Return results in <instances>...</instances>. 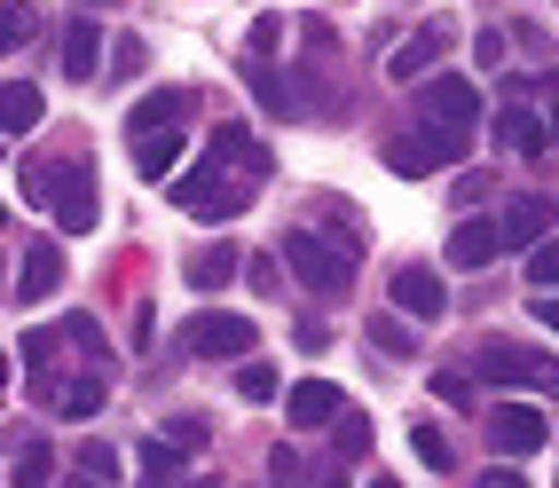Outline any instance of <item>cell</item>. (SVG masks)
Instances as JSON below:
<instances>
[{
	"instance_id": "cell-1",
	"label": "cell",
	"mask_w": 559,
	"mask_h": 488,
	"mask_svg": "<svg viewBox=\"0 0 559 488\" xmlns=\"http://www.w3.org/2000/svg\"><path fill=\"white\" fill-rule=\"evenodd\" d=\"M24 198L32 205H48L56 213V229H71V237H87L95 229V166L71 150V158H40V166H24Z\"/></svg>"
},
{
	"instance_id": "cell-2",
	"label": "cell",
	"mask_w": 559,
	"mask_h": 488,
	"mask_svg": "<svg viewBox=\"0 0 559 488\" xmlns=\"http://www.w3.org/2000/svg\"><path fill=\"white\" fill-rule=\"evenodd\" d=\"M386 174H402V181H418V174H441V166H457L465 158V134L457 127H441V119H418L409 134H394L386 150Z\"/></svg>"
},
{
	"instance_id": "cell-3",
	"label": "cell",
	"mask_w": 559,
	"mask_h": 488,
	"mask_svg": "<svg viewBox=\"0 0 559 488\" xmlns=\"http://www.w3.org/2000/svg\"><path fill=\"white\" fill-rule=\"evenodd\" d=\"M284 269L300 276L316 299H347V284H355V260H347V252H331L316 229H292V237H284Z\"/></svg>"
},
{
	"instance_id": "cell-4",
	"label": "cell",
	"mask_w": 559,
	"mask_h": 488,
	"mask_svg": "<svg viewBox=\"0 0 559 488\" xmlns=\"http://www.w3.org/2000/svg\"><path fill=\"white\" fill-rule=\"evenodd\" d=\"M473 370L489 386H544V394H559V362L544 347H520V340H489V347L473 355Z\"/></svg>"
},
{
	"instance_id": "cell-5",
	"label": "cell",
	"mask_w": 559,
	"mask_h": 488,
	"mask_svg": "<svg viewBox=\"0 0 559 488\" xmlns=\"http://www.w3.org/2000/svg\"><path fill=\"white\" fill-rule=\"evenodd\" d=\"M418 119H441V127L473 134V119H480V87H473V80H457V71H441V80H426V87H418Z\"/></svg>"
},
{
	"instance_id": "cell-6",
	"label": "cell",
	"mask_w": 559,
	"mask_h": 488,
	"mask_svg": "<svg viewBox=\"0 0 559 488\" xmlns=\"http://www.w3.org/2000/svg\"><path fill=\"white\" fill-rule=\"evenodd\" d=\"M489 441L504 449V457H528V449L551 441V418L536 402H504V409H489Z\"/></svg>"
},
{
	"instance_id": "cell-7",
	"label": "cell",
	"mask_w": 559,
	"mask_h": 488,
	"mask_svg": "<svg viewBox=\"0 0 559 488\" xmlns=\"http://www.w3.org/2000/svg\"><path fill=\"white\" fill-rule=\"evenodd\" d=\"M190 355L198 362H245L252 355V323L245 316H198L190 323Z\"/></svg>"
},
{
	"instance_id": "cell-8",
	"label": "cell",
	"mask_w": 559,
	"mask_h": 488,
	"mask_svg": "<svg viewBox=\"0 0 559 488\" xmlns=\"http://www.w3.org/2000/svg\"><path fill=\"white\" fill-rule=\"evenodd\" d=\"M32 394H40L48 418H95V409H103V379H56V370H32Z\"/></svg>"
},
{
	"instance_id": "cell-9",
	"label": "cell",
	"mask_w": 559,
	"mask_h": 488,
	"mask_svg": "<svg viewBox=\"0 0 559 488\" xmlns=\"http://www.w3.org/2000/svg\"><path fill=\"white\" fill-rule=\"evenodd\" d=\"M441 56H450V32H441V24H426V32H409V40L386 56V80H426V71H433Z\"/></svg>"
},
{
	"instance_id": "cell-10",
	"label": "cell",
	"mask_w": 559,
	"mask_h": 488,
	"mask_svg": "<svg viewBox=\"0 0 559 488\" xmlns=\"http://www.w3.org/2000/svg\"><path fill=\"white\" fill-rule=\"evenodd\" d=\"M504 252V221H457L450 229V269H489Z\"/></svg>"
},
{
	"instance_id": "cell-11",
	"label": "cell",
	"mask_w": 559,
	"mask_h": 488,
	"mask_svg": "<svg viewBox=\"0 0 559 488\" xmlns=\"http://www.w3.org/2000/svg\"><path fill=\"white\" fill-rule=\"evenodd\" d=\"M394 308H402V316H426V323H433L441 308H450V284H441L433 269H394Z\"/></svg>"
},
{
	"instance_id": "cell-12",
	"label": "cell",
	"mask_w": 559,
	"mask_h": 488,
	"mask_svg": "<svg viewBox=\"0 0 559 488\" xmlns=\"http://www.w3.org/2000/svg\"><path fill=\"white\" fill-rule=\"evenodd\" d=\"M63 284V252L56 245H24V276H16V308H40V299Z\"/></svg>"
},
{
	"instance_id": "cell-13",
	"label": "cell",
	"mask_w": 559,
	"mask_h": 488,
	"mask_svg": "<svg viewBox=\"0 0 559 488\" xmlns=\"http://www.w3.org/2000/svg\"><path fill=\"white\" fill-rule=\"evenodd\" d=\"M284 409H292V426H331V418H340V386H331V379H300V386H292L284 394Z\"/></svg>"
},
{
	"instance_id": "cell-14",
	"label": "cell",
	"mask_w": 559,
	"mask_h": 488,
	"mask_svg": "<svg viewBox=\"0 0 559 488\" xmlns=\"http://www.w3.org/2000/svg\"><path fill=\"white\" fill-rule=\"evenodd\" d=\"M497 142L520 150V158H536V150H551V127L536 119L528 103H504V110H497Z\"/></svg>"
},
{
	"instance_id": "cell-15",
	"label": "cell",
	"mask_w": 559,
	"mask_h": 488,
	"mask_svg": "<svg viewBox=\"0 0 559 488\" xmlns=\"http://www.w3.org/2000/svg\"><path fill=\"white\" fill-rule=\"evenodd\" d=\"M181 150H190V142H181L174 127H158V134H134V174H142V181H174Z\"/></svg>"
},
{
	"instance_id": "cell-16",
	"label": "cell",
	"mask_w": 559,
	"mask_h": 488,
	"mask_svg": "<svg viewBox=\"0 0 559 488\" xmlns=\"http://www.w3.org/2000/svg\"><path fill=\"white\" fill-rule=\"evenodd\" d=\"M103 71V32H95V16H80L63 32V80H95Z\"/></svg>"
},
{
	"instance_id": "cell-17",
	"label": "cell",
	"mask_w": 559,
	"mask_h": 488,
	"mask_svg": "<svg viewBox=\"0 0 559 488\" xmlns=\"http://www.w3.org/2000/svg\"><path fill=\"white\" fill-rule=\"evenodd\" d=\"M551 237V198H512L504 205V245H544Z\"/></svg>"
},
{
	"instance_id": "cell-18",
	"label": "cell",
	"mask_w": 559,
	"mask_h": 488,
	"mask_svg": "<svg viewBox=\"0 0 559 488\" xmlns=\"http://www.w3.org/2000/svg\"><path fill=\"white\" fill-rule=\"evenodd\" d=\"M9 457H16V465H9V488H48V480H56V457H48V441L16 433V441H9Z\"/></svg>"
},
{
	"instance_id": "cell-19",
	"label": "cell",
	"mask_w": 559,
	"mask_h": 488,
	"mask_svg": "<svg viewBox=\"0 0 559 488\" xmlns=\"http://www.w3.org/2000/svg\"><path fill=\"white\" fill-rule=\"evenodd\" d=\"M181 110H190V95L181 87H158V95H142L134 110H127V134H158V127H174Z\"/></svg>"
},
{
	"instance_id": "cell-20",
	"label": "cell",
	"mask_w": 559,
	"mask_h": 488,
	"mask_svg": "<svg viewBox=\"0 0 559 488\" xmlns=\"http://www.w3.org/2000/svg\"><path fill=\"white\" fill-rule=\"evenodd\" d=\"M40 127V87H24V80H9V95H0V134H32Z\"/></svg>"
},
{
	"instance_id": "cell-21",
	"label": "cell",
	"mask_w": 559,
	"mask_h": 488,
	"mask_svg": "<svg viewBox=\"0 0 559 488\" xmlns=\"http://www.w3.org/2000/svg\"><path fill=\"white\" fill-rule=\"evenodd\" d=\"M237 269H245V260H237L229 245H205V252H198V260H190V269H181V276H190L198 291H221V284L237 276Z\"/></svg>"
},
{
	"instance_id": "cell-22",
	"label": "cell",
	"mask_w": 559,
	"mask_h": 488,
	"mask_svg": "<svg viewBox=\"0 0 559 488\" xmlns=\"http://www.w3.org/2000/svg\"><path fill=\"white\" fill-rule=\"evenodd\" d=\"M174 473H181V441H174V433H166V441H142V480L158 488V480H174Z\"/></svg>"
},
{
	"instance_id": "cell-23",
	"label": "cell",
	"mask_w": 559,
	"mask_h": 488,
	"mask_svg": "<svg viewBox=\"0 0 559 488\" xmlns=\"http://www.w3.org/2000/svg\"><path fill=\"white\" fill-rule=\"evenodd\" d=\"M237 394H245V402H276V394H284L276 362H245V370H237Z\"/></svg>"
},
{
	"instance_id": "cell-24",
	"label": "cell",
	"mask_w": 559,
	"mask_h": 488,
	"mask_svg": "<svg viewBox=\"0 0 559 488\" xmlns=\"http://www.w3.org/2000/svg\"><path fill=\"white\" fill-rule=\"evenodd\" d=\"M409 449H418L433 473H450V465H457V457H450V441H441V426H409Z\"/></svg>"
},
{
	"instance_id": "cell-25",
	"label": "cell",
	"mask_w": 559,
	"mask_h": 488,
	"mask_svg": "<svg viewBox=\"0 0 559 488\" xmlns=\"http://www.w3.org/2000/svg\"><path fill=\"white\" fill-rule=\"evenodd\" d=\"M63 347V323H48V331H24V370H48V355Z\"/></svg>"
},
{
	"instance_id": "cell-26",
	"label": "cell",
	"mask_w": 559,
	"mask_h": 488,
	"mask_svg": "<svg viewBox=\"0 0 559 488\" xmlns=\"http://www.w3.org/2000/svg\"><path fill=\"white\" fill-rule=\"evenodd\" d=\"M370 340H379V355H409V347H418V331H402L394 316H379V323H370Z\"/></svg>"
},
{
	"instance_id": "cell-27",
	"label": "cell",
	"mask_w": 559,
	"mask_h": 488,
	"mask_svg": "<svg viewBox=\"0 0 559 488\" xmlns=\"http://www.w3.org/2000/svg\"><path fill=\"white\" fill-rule=\"evenodd\" d=\"M433 394L450 409H473V379H465V370H433Z\"/></svg>"
},
{
	"instance_id": "cell-28",
	"label": "cell",
	"mask_w": 559,
	"mask_h": 488,
	"mask_svg": "<svg viewBox=\"0 0 559 488\" xmlns=\"http://www.w3.org/2000/svg\"><path fill=\"white\" fill-rule=\"evenodd\" d=\"M16 40H32V9H24V0L0 9V48H16Z\"/></svg>"
},
{
	"instance_id": "cell-29",
	"label": "cell",
	"mask_w": 559,
	"mask_h": 488,
	"mask_svg": "<svg viewBox=\"0 0 559 488\" xmlns=\"http://www.w3.org/2000/svg\"><path fill=\"white\" fill-rule=\"evenodd\" d=\"M528 284H559V245H528Z\"/></svg>"
},
{
	"instance_id": "cell-30",
	"label": "cell",
	"mask_w": 559,
	"mask_h": 488,
	"mask_svg": "<svg viewBox=\"0 0 559 488\" xmlns=\"http://www.w3.org/2000/svg\"><path fill=\"white\" fill-rule=\"evenodd\" d=\"M80 473H95V480H119V449L87 441V449H80Z\"/></svg>"
},
{
	"instance_id": "cell-31",
	"label": "cell",
	"mask_w": 559,
	"mask_h": 488,
	"mask_svg": "<svg viewBox=\"0 0 559 488\" xmlns=\"http://www.w3.org/2000/svg\"><path fill=\"white\" fill-rule=\"evenodd\" d=\"M340 449H347V457H362V449H370V418H355V409H347V418H340Z\"/></svg>"
},
{
	"instance_id": "cell-32",
	"label": "cell",
	"mask_w": 559,
	"mask_h": 488,
	"mask_svg": "<svg viewBox=\"0 0 559 488\" xmlns=\"http://www.w3.org/2000/svg\"><path fill=\"white\" fill-rule=\"evenodd\" d=\"M166 433H174V441H181V449H205V418H174V426H166Z\"/></svg>"
},
{
	"instance_id": "cell-33",
	"label": "cell",
	"mask_w": 559,
	"mask_h": 488,
	"mask_svg": "<svg viewBox=\"0 0 559 488\" xmlns=\"http://www.w3.org/2000/svg\"><path fill=\"white\" fill-rule=\"evenodd\" d=\"M473 488H528V480H520V473H512V465H489V473H480V480H473Z\"/></svg>"
},
{
	"instance_id": "cell-34",
	"label": "cell",
	"mask_w": 559,
	"mask_h": 488,
	"mask_svg": "<svg viewBox=\"0 0 559 488\" xmlns=\"http://www.w3.org/2000/svg\"><path fill=\"white\" fill-rule=\"evenodd\" d=\"M536 323H544V331H559V299H551V291L536 299Z\"/></svg>"
},
{
	"instance_id": "cell-35",
	"label": "cell",
	"mask_w": 559,
	"mask_h": 488,
	"mask_svg": "<svg viewBox=\"0 0 559 488\" xmlns=\"http://www.w3.org/2000/svg\"><path fill=\"white\" fill-rule=\"evenodd\" d=\"M63 488H110V480H95V473H80V480H63Z\"/></svg>"
},
{
	"instance_id": "cell-36",
	"label": "cell",
	"mask_w": 559,
	"mask_h": 488,
	"mask_svg": "<svg viewBox=\"0 0 559 488\" xmlns=\"http://www.w3.org/2000/svg\"><path fill=\"white\" fill-rule=\"evenodd\" d=\"M316 488H347V480H340V465H331V473H323V480H316Z\"/></svg>"
},
{
	"instance_id": "cell-37",
	"label": "cell",
	"mask_w": 559,
	"mask_h": 488,
	"mask_svg": "<svg viewBox=\"0 0 559 488\" xmlns=\"http://www.w3.org/2000/svg\"><path fill=\"white\" fill-rule=\"evenodd\" d=\"M158 488H205V480H158Z\"/></svg>"
},
{
	"instance_id": "cell-38",
	"label": "cell",
	"mask_w": 559,
	"mask_h": 488,
	"mask_svg": "<svg viewBox=\"0 0 559 488\" xmlns=\"http://www.w3.org/2000/svg\"><path fill=\"white\" fill-rule=\"evenodd\" d=\"M551 142H559V103H551Z\"/></svg>"
},
{
	"instance_id": "cell-39",
	"label": "cell",
	"mask_w": 559,
	"mask_h": 488,
	"mask_svg": "<svg viewBox=\"0 0 559 488\" xmlns=\"http://www.w3.org/2000/svg\"><path fill=\"white\" fill-rule=\"evenodd\" d=\"M370 488H402V480H370Z\"/></svg>"
}]
</instances>
